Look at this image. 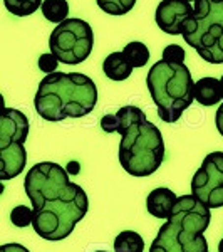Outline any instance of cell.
<instances>
[{
	"label": "cell",
	"instance_id": "6da1fadb",
	"mask_svg": "<svg viewBox=\"0 0 223 252\" xmlns=\"http://www.w3.org/2000/svg\"><path fill=\"white\" fill-rule=\"evenodd\" d=\"M24 187L34 209L32 227L46 241L66 239L89 210L86 192L69 180L66 168L52 161L32 166Z\"/></svg>",
	"mask_w": 223,
	"mask_h": 252
},
{
	"label": "cell",
	"instance_id": "7a4b0ae2",
	"mask_svg": "<svg viewBox=\"0 0 223 252\" xmlns=\"http://www.w3.org/2000/svg\"><path fill=\"white\" fill-rule=\"evenodd\" d=\"M101 128L121 135L119 163L133 177H149L163 163V135L141 108L123 106L116 115L103 116Z\"/></svg>",
	"mask_w": 223,
	"mask_h": 252
},
{
	"label": "cell",
	"instance_id": "3957f363",
	"mask_svg": "<svg viewBox=\"0 0 223 252\" xmlns=\"http://www.w3.org/2000/svg\"><path fill=\"white\" fill-rule=\"evenodd\" d=\"M97 88L81 72H52L39 83L34 97L37 115L46 121L83 118L94 109Z\"/></svg>",
	"mask_w": 223,
	"mask_h": 252
},
{
	"label": "cell",
	"instance_id": "277c9868",
	"mask_svg": "<svg viewBox=\"0 0 223 252\" xmlns=\"http://www.w3.org/2000/svg\"><path fill=\"white\" fill-rule=\"evenodd\" d=\"M210 220V209L195 195L178 197L171 217L161 225L149 252H208L203 232Z\"/></svg>",
	"mask_w": 223,
	"mask_h": 252
},
{
	"label": "cell",
	"instance_id": "5b68a950",
	"mask_svg": "<svg viewBox=\"0 0 223 252\" xmlns=\"http://www.w3.org/2000/svg\"><path fill=\"white\" fill-rule=\"evenodd\" d=\"M146 86L165 123H176L195 99V81L186 64L160 59L148 71Z\"/></svg>",
	"mask_w": 223,
	"mask_h": 252
},
{
	"label": "cell",
	"instance_id": "8992f818",
	"mask_svg": "<svg viewBox=\"0 0 223 252\" xmlns=\"http://www.w3.org/2000/svg\"><path fill=\"white\" fill-rule=\"evenodd\" d=\"M181 37L210 64H223V2L196 0Z\"/></svg>",
	"mask_w": 223,
	"mask_h": 252
},
{
	"label": "cell",
	"instance_id": "52a82bcc",
	"mask_svg": "<svg viewBox=\"0 0 223 252\" xmlns=\"http://www.w3.org/2000/svg\"><path fill=\"white\" fill-rule=\"evenodd\" d=\"M94 46V32L86 20L67 19L56 26L49 39L51 52L59 63L67 66H78L91 56Z\"/></svg>",
	"mask_w": 223,
	"mask_h": 252
},
{
	"label": "cell",
	"instance_id": "ba28073f",
	"mask_svg": "<svg viewBox=\"0 0 223 252\" xmlns=\"http://www.w3.org/2000/svg\"><path fill=\"white\" fill-rule=\"evenodd\" d=\"M192 195L208 209L223 207V152H213L205 157L192 178Z\"/></svg>",
	"mask_w": 223,
	"mask_h": 252
},
{
	"label": "cell",
	"instance_id": "9c48e42d",
	"mask_svg": "<svg viewBox=\"0 0 223 252\" xmlns=\"http://www.w3.org/2000/svg\"><path fill=\"white\" fill-rule=\"evenodd\" d=\"M193 15L195 5L188 0H161L156 7L155 20L165 34L181 35Z\"/></svg>",
	"mask_w": 223,
	"mask_h": 252
},
{
	"label": "cell",
	"instance_id": "30bf717a",
	"mask_svg": "<svg viewBox=\"0 0 223 252\" xmlns=\"http://www.w3.org/2000/svg\"><path fill=\"white\" fill-rule=\"evenodd\" d=\"M29 135V120L22 111L5 108L0 118V148L10 145H24Z\"/></svg>",
	"mask_w": 223,
	"mask_h": 252
},
{
	"label": "cell",
	"instance_id": "8fae6325",
	"mask_svg": "<svg viewBox=\"0 0 223 252\" xmlns=\"http://www.w3.org/2000/svg\"><path fill=\"white\" fill-rule=\"evenodd\" d=\"M27 163L26 145H10L0 148V180H10L24 172Z\"/></svg>",
	"mask_w": 223,
	"mask_h": 252
},
{
	"label": "cell",
	"instance_id": "7c38bea8",
	"mask_svg": "<svg viewBox=\"0 0 223 252\" xmlns=\"http://www.w3.org/2000/svg\"><path fill=\"white\" fill-rule=\"evenodd\" d=\"M178 197L175 192L165 187H158V189L151 190L146 198V209L148 212L156 219H166L168 220L171 217L173 210H175Z\"/></svg>",
	"mask_w": 223,
	"mask_h": 252
},
{
	"label": "cell",
	"instance_id": "4fadbf2b",
	"mask_svg": "<svg viewBox=\"0 0 223 252\" xmlns=\"http://www.w3.org/2000/svg\"><path fill=\"white\" fill-rule=\"evenodd\" d=\"M195 99L203 106H215L223 101L222 81L217 78H201L195 83Z\"/></svg>",
	"mask_w": 223,
	"mask_h": 252
},
{
	"label": "cell",
	"instance_id": "5bb4252c",
	"mask_svg": "<svg viewBox=\"0 0 223 252\" xmlns=\"http://www.w3.org/2000/svg\"><path fill=\"white\" fill-rule=\"evenodd\" d=\"M133 67L126 59V56L123 54V51L111 52L103 63V71L111 81H124L131 76Z\"/></svg>",
	"mask_w": 223,
	"mask_h": 252
},
{
	"label": "cell",
	"instance_id": "9a60e30c",
	"mask_svg": "<svg viewBox=\"0 0 223 252\" xmlns=\"http://www.w3.org/2000/svg\"><path fill=\"white\" fill-rule=\"evenodd\" d=\"M114 252H144V241L135 230H123L114 239Z\"/></svg>",
	"mask_w": 223,
	"mask_h": 252
},
{
	"label": "cell",
	"instance_id": "2e32d148",
	"mask_svg": "<svg viewBox=\"0 0 223 252\" xmlns=\"http://www.w3.org/2000/svg\"><path fill=\"white\" fill-rule=\"evenodd\" d=\"M42 15L52 24H62L67 20L69 15V3L67 0H44L42 2Z\"/></svg>",
	"mask_w": 223,
	"mask_h": 252
},
{
	"label": "cell",
	"instance_id": "e0dca14e",
	"mask_svg": "<svg viewBox=\"0 0 223 252\" xmlns=\"http://www.w3.org/2000/svg\"><path fill=\"white\" fill-rule=\"evenodd\" d=\"M123 54L126 56L133 67H143L149 61V49L139 40H133V42L126 44L123 49Z\"/></svg>",
	"mask_w": 223,
	"mask_h": 252
},
{
	"label": "cell",
	"instance_id": "ac0fdd59",
	"mask_svg": "<svg viewBox=\"0 0 223 252\" xmlns=\"http://www.w3.org/2000/svg\"><path fill=\"white\" fill-rule=\"evenodd\" d=\"M44 0H3V5L10 14L17 17H26V15L34 14L42 7Z\"/></svg>",
	"mask_w": 223,
	"mask_h": 252
},
{
	"label": "cell",
	"instance_id": "d6986e66",
	"mask_svg": "<svg viewBox=\"0 0 223 252\" xmlns=\"http://www.w3.org/2000/svg\"><path fill=\"white\" fill-rule=\"evenodd\" d=\"M101 10L109 15H124L133 10L136 0H96Z\"/></svg>",
	"mask_w": 223,
	"mask_h": 252
},
{
	"label": "cell",
	"instance_id": "ffe728a7",
	"mask_svg": "<svg viewBox=\"0 0 223 252\" xmlns=\"http://www.w3.org/2000/svg\"><path fill=\"white\" fill-rule=\"evenodd\" d=\"M10 220L15 227H27L34 222V209H29L27 205H17L10 212Z\"/></svg>",
	"mask_w": 223,
	"mask_h": 252
},
{
	"label": "cell",
	"instance_id": "44dd1931",
	"mask_svg": "<svg viewBox=\"0 0 223 252\" xmlns=\"http://www.w3.org/2000/svg\"><path fill=\"white\" fill-rule=\"evenodd\" d=\"M161 59L166 61V63L185 64V51H183V47L178 46V44H169V46L165 47Z\"/></svg>",
	"mask_w": 223,
	"mask_h": 252
},
{
	"label": "cell",
	"instance_id": "7402d4cb",
	"mask_svg": "<svg viewBox=\"0 0 223 252\" xmlns=\"http://www.w3.org/2000/svg\"><path fill=\"white\" fill-rule=\"evenodd\" d=\"M59 66V59L56 58L52 52H47V54H42L39 58V69L46 74H52L56 72V69Z\"/></svg>",
	"mask_w": 223,
	"mask_h": 252
},
{
	"label": "cell",
	"instance_id": "603a6c76",
	"mask_svg": "<svg viewBox=\"0 0 223 252\" xmlns=\"http://www.w3.org/2000/svg\"><path fill=\"white\" fill-rule=\"evenodd\" d=\"M0 252H30L27 249L26 246H22V244H3L2 247H0Z\"/></svg>",
	"mask_w": 223,
	"mask_h": 252
},
{
	"label": "cell",
	"instance_id": "cb8c5ba5",
	"mask_svg": "<svg viewBox=\"0 0 223 252\" xmlns=\"http://www.w3.org/2000/svg\"><path fill=\"white\" fill-rule=\"evenodd\" d=\"M215 125H217V129L220 131V135L223 136V103L217 109V116H215Z\"/></svg>",
	"mask_w": 223,
	"mask_h": 252
},
{
	"label": "cell",
	"instance_id": "d4e9b609",
	"mask_svg": "<svg viewBox=\"0 0 223 252\" xmlns=\"http://www.w3.org/2000/svg\"><path fill=\"white\" fill-rule=\"evenodd\" d=\"M218 252H223V239L220 241V244H218Z\"/></svg>",
	"mask_w": 223,
	"mask_h": 252
},
{
	"label": "cell",
	"instance_id": "484cf974",
	"mask_svg": "<svg viewBox=\"0 0 223 252\" xmlns=\"http://www.w3.org/2000/svg\"><path fill=\"white\" fill-rule=\"evenodd\" d=\"M188 2H193V3H195L196 0H188ZM212 2H223V0H212Z\"/></svg>",
	"mask_w": 223,
	"mask_h": 252
},
{
	"label": "cell",
	"instance_id": "4316f807",
	"mask_svg": "<svg viewBox=\"0 0 223 252\" xmlns=\"http://www.w3.org/2000/svg\"><path fill=\"white\" fill-rule=\"evenodd\" d=\"M96 252H106V251H96Z\"/></svg>",
	"mask_w": 223,
	"mask_h": 252
}]
</instances>
